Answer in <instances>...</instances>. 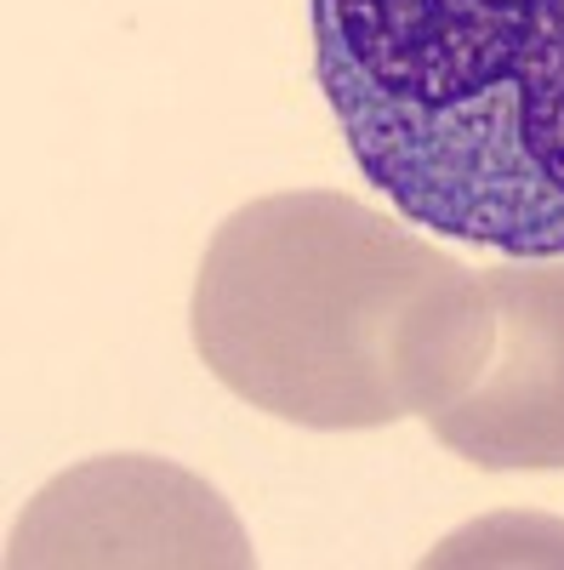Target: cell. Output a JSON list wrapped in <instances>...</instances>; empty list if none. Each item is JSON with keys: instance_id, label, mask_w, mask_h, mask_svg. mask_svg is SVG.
Listing matches in <instances>:
<instances>
[{"instance_id": "cell-2", "label": "cell", "mask_w": 564, "mask_h": 570, "mask_svg": "<svg viewBox=\"0 0 564 570\" xmlns=\"http://www.w3.org/2000/svg\"><path fill=\"white\" fill-rule=\"evenodd\" d=\"M314 69L405 223L564 252V0H314Z\"/></svg>"}, {"instance_id": "cell-3", "label": "cell", "mask_w": 564, "mask_h": 570, "mask_svg": "<svg viewBox=\"0 0 564 570\" xmlns=\"http://www.w3.org/2000/svg\"><path fill=\"white\" fill-rule=\"evenodd\" d=\"M434 440L485 473L564 468V252L479 274V337Z\"/></svg>"}, {"instance_id": "cell-1", "label": "cell", "mask_w": 564, "mask_h": 570, "mask_svg": "<svg viewBox=\"0 0 564 570\" xmlns=\"http://www.w3.org/2000/svg\"><path fill=\"white\" fill-rule=\"evenodd\" d=\"M200 365L279 422L359 434L434 416L467 376L479 274L337 188L240 206L188 303Z\"/></svg>"}, {"instance_id": "cell-4", "label": "cell", "mask_w": 564, "mask_h": 570, "mask_svg": "<svg viewBox=\"0 0 564 570\" xmlns=\"http://www.w3.org/2000/svg\"><path fill=\"white\" fill-rule=\"evenodd\" d=\"M7 564H257L234 508L177 462L91 456L18 519Z\"/></svg>"}]
</instances>
